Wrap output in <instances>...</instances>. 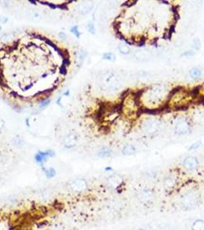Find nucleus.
Instances as JSON below:
<instances>
[{
    "label": "nucleus",
    "instance_id": "f257e3e1",
    "mask_svg": "<svg viewBox=\"0 0 204 230\" xmlns=\"http://www.w3.org/2000/svg\"><path fill=\"white\" fill-rule=\"evenodd\" d=\"M101 88L105 91L116 92L121 89L123 85L121 75L113 71H108L104 74L101 78Z\"/></svg>",
    "mask_w": 204,
    "mask_h": 230
},
{
    "label": "nucleus",
    "instance_id": "f03ea898",
    "mask_svg": "<svg viewBox=\"0 0 204 230\" xmlns=\"http://www.w3.org/2000/svg\"><path fill=\"white\" fill-rule=\"evenodd\" d=\"M166 94L165 87L160 85H153L148 88L147 98L151 103L158 102V101H162Z\"/></svg>",
    "mask_w": 204,
    "mask_h": 230
},
{
    "label": "nucleus",
    "instance_id": "7ed1b4c3",
    "mask_svg": "<svg viewBox=\"0 0 204 230\" xmlns=\"http://www.w3.org/2000/svg\"><path fill=\"white\" fill-rule=\"evenodd\" d=\"M176 134H186L190 131V124L188 119L185 117H179L174 127Z\"/></svg>",
    "mask_w": 204,
    "mask_h": 230
},
{
    "label": "nucleus",
    "instance_id": "20e7f679",
    "mask_svg": "<svg viewBox=\"0 0 204 230\" xmlns=\"http://www.w3.org/2000/svg\"><path fill=\"white\" fill-rule=\"evenodd\" d=\"M88 183L84 179H76L68 183V189L73 193H81L88 189Z\"/></svg>",
    "mask_w": 204,
    "mask_h": 230
},
{
    "label": "nucleus",
    "instance_id": "39448f33",
    "mask_svg": "<svg viewBox=\"0 0 204 230\" xmlns=\"http://www.w3.org/2000/svg\"><path fill=\"white\" fill-rule=\"evenodd\" d=\"M160 127V122L157 120L153 119V118H148L145 120L142 124L143 131L147 134H152L156 132Z\"/></svg>",
    "mask_w": 204,
    "mask_h": 230
},
{
    "label": "nucleus",
    "instance_id": "423d86ee",
    "mask_svg": "<svg viewBox=\"0 0 204 230\" xmlns=\"http://www.w3.org/2000/svg\"><path fill=\"white\" fill-rule=\"evenodd\" d=\"M78 142V136L75 133H69L63 139V145L65 148H73Z\"/></svg>",
    "mask_w": 204,
    "mask_h": 230
},
{
    "label": "nucleus",
    "instance_id": "0eeeda50",
    "mask_svg": "<svg viewBox=\"0 0 204 230\" xmlns=\"http://www.w3.org/2000/svg\"><path fill=\"white\" fill-rule=\"evenodd\" d=\"M108 184L110 187H112L113 189L120 188L123 184L122 177L118 174L110 176L108 179Z\"/></svg>",
    "mask_w": 204,
    "mask_h": 230
},
{
    "label": "nucleus",
    "instance_id": "6e6552de",
    "mask_svg": "<svg viewBox=\"0 0 204 230\" xmlns=\"http://www.w3.org/2000/svg\"><path fill=\"white\" fill-rule=\"evenodd\" d=\"M198 160L195 157H187V158L184 159L183 162V165L187 170H195L198 167Z\"/></svg>",
    "mask_w": 204,
    "mask_h": 230
},
{
    "label": "nucleus",
    "instance_id": "1a4fd4ad",
    "mask_svg": "<svg viewBox=\"0 0 204 230\" xmlns=\"http://www.w3.org/2000/svg\"><path fill=\"white\" fill-rule=\"evenodd\" d=\"M93 9V3L91 2H83L78 6V12L81 16L88 15Z\"/></svg>",
    "mask_w": 204,
    "mask_h": 230
},
{
    "label": "nucleus",
    "instance_id": "9d476101",
    "mask_svg": "<svg viewBox=\"0 0 204 230\" xmlns=\"http://www.w3.org/2000/svg\"><path fill=\"white\" fill-rule=\"evenodd\" d=\"M134 58L138 62H147L151 58V53L149 51L145 50V49H141L138 50L134 53Z\"/></svg>",
    "mask_w": 204,
    "mask_h": 230
},
{
    "label": "nucleus",
    "instance_id": "9b49d317",
    "mask_svg": "<svg viewBox=\"0 0 204 230\" xmlns=\"http://www.w3.org/2000/svg\"><path fill=\"white\" fill-rule=\"evenodd\" d=\"M55 154L52 150H49L47 152H39L35 156V160L39 163H43L49 157H52Z\"/></svg>",
    "mask_w": 204,
    "mask_h": 230
},
{
    "label": "nucleus",
    "instance_id": "f8f14e48",
    "mask_svg": "<svg viewBox=\"0 0 204 230\" xmlns=\"http://www.w3.org/2000/svg\"><path fill=\"white\" fill-rule=\"evenodd\" d=\"M153 197V193L151 190H147V189H144V190H141L138 194V198L142 202H147L151 200Z\"/></svg>",
    "mask_w": 204,
    "mask_h": 230
},
{
    "label": "nucleus",
    "instance_id": "ddd939ff",
    "mask_svg": "<svg viewBox=\"0 0 204 230\" xmlns=\"http://www.w3.org/2000/svg\"><path fill=\"white\" fill-rule=\"evenodd\" d=\"M0 230H15L11 221L6 218H0Z\"/></svg>",
    "mask_w": 204,
    "mask_h": 230
},
{
    "label": "nucleus",
    "instance_id": "4468645a",
    "mask_svg": "<svg viewBox=\"0 0 204 230\" xmlns=\"http://www.w3.org/2000/svg\"><path fill=\"white\" fill-rule=\"evenodd\" d=\"M183 201V203L185 206L187 205V206H192L196 203L197 199H196L191 193H188L187 196L185 195Z\"/></svg>",
    "mask_w": 204,
    "mask_h": 230
},
{
    "label": "nucleus",
    "instance_id": "2eb2a0df",
    "mask_svg": "<svg viewBox=\"0 0 204 230\" xmlns=\"http://www.w3.org/2000/svg\"><path fill=\"white\" fill-rule=\"evenodd\" d=\"M135 153L136 148L133 145H131V144H127L122 149V154L125 156L134 155Z\"/></svg>",
    "mask_w": 204,
    "mask_h": 230
},
{
    "label": "nucleus",
    "instance_id": "dca6fc26",
    "mask_svg": "<svg viewBox=\"0 0 204 230\" xmlns=\"http://www.w3.org/2000/svg\"><path fill=\"white\" fill-rule=\"evenodd\" d=\"M118 48L119 50V52L121 54H123V55H129L130 52H131V48H130L129 46L127 45V44L123 43V42H121V43L118 44Z\"/></svg>",
    "mask_w": 204,
    "mask_h": 230
},
{
    "label": "nucleus",
    "instance_id": "f3484780",
    "mask_svg": "<svg viewBox=\"0 0 204 230\" xmlns=\"http://www.w3.org/2000/svg\"><path fill=\"white\" fill-rule=\"evenodd\" d=\"M191 230H204V221L202 219H197L192 224Z\"/></svg>",
    "mask_w": 204,
    "mask_h": 230
},
{
    "label": "nucleus",
    "instance_id": "a211bd4d",
    "mask_svg": "<svg viewBox=\"0 0 204 230\" xmlns=\"http://www.w3.org/2000/svg\"><path fill=\"white\" fill-rule=\"evenodd\" d=\"M189 75L191 78L196 80L198 79L200 76H201V71L197 68H193L190 70L189 71Z\"/></svg>",
    "mask_w": 204,
    "mask_h": 230
},
{
    "label": "nucleus",
    "instance_id": "6ab92c4d",
    "mask_svg": "<svg viewBox=\"0 0 204 230\" xmlns=\"http://www.w3.org/2000/svg\"><path fill=\"white\" fill-rule=\"evenodd\" d=\"M52 191L51 189H45L42 190L40 193V197L42 200H48L52 198Z\"/></svg>",
    "mask_w": 204,
    "mask_h": 230
},
{
    "label": "nucleus",
    "instance_id": "aec40b11",
    "mask_svg": "<svg viewBox=\"0 0 204 230\" xmlns=\"http://www.w3.org/2000/svg\"><path fill=\"white\" fill-rule=\"evenodd\" d=\"M98 155L101 157H103V158H104V157H109L111 155V149L107 147H101L99 152H98Z\"/></svg>",
    "mask_w": 204,
    "mask_h": 230
},
{
    "label": "nucleus",
    "instance_id": "412c9836",
    "mask_svg": "<svg viewBox=\"0 0 204 230\" xmlns=\"http://www.w3.org/2000/svg\"><path fill=\"white\" fill-rule=\"evenodd\" d=\"M86 52L83 50H80L79 52H78V53L76 54V60L78 63L81 64L84 62L85 58H86Z\"/></svg>",
    "mask_w": 204,
    "mask_h": 230
},
{
    "label": "nucleus",
    "instance_id": "4be33fe9",
    "mask_svg": "<svg viewBox=\"0 0 204 230\" xmlns=\"http://www.w3.org/2000/svg\"><path fill=\"white\" fill-rule=\"evenodd\" d=\"M164 185L167 189H173L174 188V185H175V181L173 178L171 177H168L167 179H166L165 182H164Z\"/></svg>",
    "mask_w": 204,
    "mask_h": 230
},
{
    "label": "nucleus",
    "instance_id": "5701e85b",
    "mask_svg": "<svg viewBox=\"0 0 204 230\" xmlns=\"http://www.w3.org/2000/svg\"><path fill=\"white\" fill-rule=\"evenodd\" d=\"M18 202V200L17 198H16L15 196H10L9 197H8L7 200H6V204L8 205V206H14V205H16V203H17Z\"/></svg>",
    "mask_w": 204,
    "mask_h": 230
},
{
    "label": "nucleus",
    "instance_id": "b1692460",
    "mask_svg": "<svg viewBox=\"0 0 204 230\" xmlns=\"http://www.w3.org/2000/svg\"><path fill=\"white\" fill-rule=\"evenodd\" d=\"M45 173L48 178L51 179L55 177V176L56 175V171H55V170L54 168H49L45 170Z\"/></svg>",
    "mask_w": 204,
    "mask_h": 230
},
{
    "label": "nucleus",
    "instance_id": "393cba45",
    "mask_svg": "<svg viewBox=\"0 0 204 230\" xmlns=\"http://www.w3.org/2000/svg\"><path fill=\"white\" fill-rule=\"evenodd\" d=\"M103 58L104 60L110 61V62H114L116 59V56H115L114 54L111 53V52H107L103 55Z\"/></svg>",
    "mask_w": 204,
    "mask_h": 230
},
{
    "label": "nucleus",
    "instance_id": "a878e982",
    "mask_svg": "<svg viewBox=\"0 0 204 230\" xmlns=\"http://www.w3.org/2000/svg\"><path fill=\"white\" fill-rule=\"evenodd\" d=\"M192 46L195 50H200L201 48V42L199 38H195L192 42Z\"/></svg>",
    "mask_w": 204,
    "mask_h": 230
},
{
    "label": "nucleus",
    "instance_id": "bb28decb",
    "mask_svg": "<svg viewBox=\"0 0 204 230\" xmlns=\"http://www.w3.org/2000/svg\"><path fill=\"white\" fill-rule=\"evenodd\" d=\"M48 230H64V227L61 223H53L49 226Z\"/></svg>",
    "mask_w": 204,
    "mask_h": 230
},
{
    "label": "nucleus",
    "instance_id": "cd10ccee",
    "mask_svg": "<svg viewBox=\"0 0 204 230\" xmlns=\"http://www.w3.org/2000/svg\"><path fill=\"white\" fill-rule=\"evenodd\" d=\"M13 144H14L15 146H16V147H22L23 144H24V141H23L22 138L16 137L13 139Z\"/></svg>",
    "mask_w": 204,
    "mask_h": 230
},
{
    "label": "nucleus",
    "instance_id": "c85d7f7f",
    "mask_svg": "<svg viewBox=\"0 0 204 230\" xmlns=\"http://www.w3.org/2000/svg\"><path fill=\"white\" fill-rule=\"evenodd\" d=\"M201 146V142L200 141H197V142H195L194 144H192L190 147H189V150L190 151H193V150H198Z\"/></svg>",
    "mask_w": 204,
    "mask_h": 230
},
{
    "label": "nucleus",
    "instance_id": "c756f323",
    "mask_svg": "<svg viewBox=\"0 0 204 230\" xmlns=\"http://www.w3.org/2000/svg\"><path fill=\"white\" fill-rule=\"evenodd\" d=\"M12 39V34L9 33L4 34L2 35V40L3 42H9Z\"/></svg>",
    "mask_w": 204,
    "mask_h": 230
},
{
    "label": "nucleus",
    "instance_id": "7c9ffc66",
    "mask_svg": "<svg viewBox=\"0 0 204 230\" xmlns=\"http://www.w3.org/2000/svg\"><path fill=\"white\" fill-rule=\"evenodd\" d=\"M87 29H88V31L91 34H95V25L93 24L92 22L88 23V25H87Z\"/></svg>",
    "mask_w": 204,
    "mask_h": 230
},
{
    "label": "nucleus",
    "instance_id": "2f4dec72",
    "mask_svg": "<svg viewBox=\"0 0 204 230\" xmlns=\"http://www.w3.org/2000/svg\"><path fill=\"white\" fill-rule=\"evenodd\" d=\"M194 54H195V52H194L193 51L189 50V51H187V52H184L181 55V56H183V57H191V56H193Z\"/></svg>",
    "mask_w": 204,
    "mask_h": 230
},
{
    "label": "nucleus",
    "instance_id": "473e14b6",
    "mask_svg": "<svg viewBox=\"0 0 204 230\" xmlns=\"http://www.w3.org/2000/svg\"><path fill=\"white\" fill-rule=\"evenodd\" d=\"M5 126V121L2 117H0V130L3 129Z\"/></svg>",
    "mask_w": 204,
    "mask_h": 230
},
{
    "label": "nucleus",
    "instance_id": "72a5a7b5",
    "mask_svg": "<svg viewBox=\"0 0 204 230\" xmlns=\"http://www.w3.org/2000/svg\"><path fill=\"white\" fill-rule=\"evenodd\" d=\"M7 20L8 19L6 17H5V16H0V22L2 23H6L7 22Z\"/></svg>",
    "mask_w": 204,
    "mask_h": 230
},
{
    "label": "nucleus",
    "instance_id": "f704fd0d",
    "mask_svg": "<svg viewBox=\"0 0 204 230\" xmlns=\"http://www.w3.org/2000/svg\"><path fill=\"white\" fill-rule=\"evenodd\" d=\"M105 170H106V171H109V170H112V168H111V167H107V168H105Z\"/></svg>",
    "mask_w": 204,
    "mask_h": 230
},
{
    "label": "nucleus",
    "instance_id": "c9c22d12",
    "mask_svg": "<svg viewBox=\"0 0 204 230\" xmlns=\"http://www.w3.org/2000/svg\"><path fill=\"white\" fill-rule=\"evenodd\" d=\"M137 230H147V229H137Z\"/></svg>",
    "mask_w": 204,
    "mask_h": 230
}]
</instances>
